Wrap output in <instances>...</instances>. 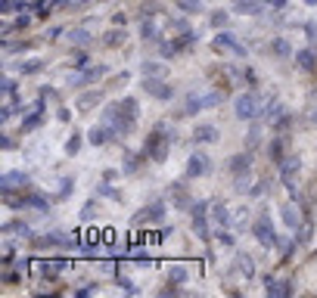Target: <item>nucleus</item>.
I'll return each instance as SVG.
<instances>
[{
  "label": "nucleus",
  "mask_w": 317,
  "mask_h": 298,
  "mask_svg": "<svg viewBox=\"0 0 317 298\" xmlns=\"http://www.w3.org/2000/svg\"><path fill=\"white\" fill-rule=\"evenodd\" d=\"M171 128H165V121H158L152 128V134L146 137V159L152 162H165L168 159V143H171Z\"/></svg>",
  "instance_id": "f257e3e1"
},
{
  "label": "nucleus",
  "mask_w": 317,
  "mask_h": 298,
  "mask_svg": "<svg viewBox=\"0 0 317 298\" xmlns=\"http://www.w3.org/2000/svg\"><path fill=\"white\" fill-rule=\"evenodd\" d=\"M134 121H137V118H131V115H128V112L122 109V103H112V106H106V109H103V125H106L112 134H128Z\"/></svg>",
  "instance_id": "f03ea898"
},
{
  "label": "nucleus",
  "mask_w": 317,
  "mask_h": 298,
  "mask_svg": "<svg viewBox=\"0 0 317 298\" xmlns=\"http://www.w3.org/2000/svg\"><path fill=\"white\" fill-rule=\"evenodd\" d=\"M233 112H236V118H243V121H252L261 115V100L255 93H240L233 103Z\"/></svg>",
  "instance_id": "7ed1b4c3"
},
{
  "label": "nucleus",
  "mask_w": 317,
  "mask_h": 298,
  "mask_svg": "<svg viewBox=\"0 0 317 298\" xmlns=\"http://www.w3.org/2000/svg\"><path fill=\"white\" fill-rule=\"evenodd\" d=\"M212 50H215V53H233V56H240V59L246 56V47L236 41L230 31H218V34L212 37Z\"/></svg>",
  "instance_id": "20e7f679"
},
{
  "label": "nucleus",
  "mask_w": 317,
  "mask_h": 298,
  "mask_svg": "<svg viewBox=\"0 0 317 298\" xmlns=\"http://www.w3.org/2000/svg\"><path fill=\"white\" fill-rule=\"evenodd\" d=\"M212 211V205L209 202H193V208H190V220H193V233L199 236V239H209V214Z\"/></svg>",
  "instance_id": "39448f33"
},
{
  "label": "nucleus",
  "mask_w": 317,
  "mask_h": 298,
  "mask_svg": "<svg viewBox=\"0 0 317 298\" xmlns=\"http://www.w3.org/2000/svg\"><path fill=\"white\" fill-rule=\"evenodd\" d=\"M252 233H255V239H258L261 245H277V242H280V239H277V233H274V224H270L267 211L255 217V224H252Z\"/></svg>",
  "instance_id": "423d86ee"
},
{
  "label": "nucleus",
  "mask_w": 317,
  "mask_h": 298,
  "mask_svg": "<svg viewBox=\"0 0 317 298\" xmlns=\"http://www.w3.org/2000/svg\"><path fill=\"white\" fill-rule=\"evenodd\" d=\"M165 217V202H149L146 208H140L134 217H131V224H137V227H140V224H155V220H162Z\"/></svg>",
  "instance_id": "0eeeda50"
},
{
  "label": "nucleus",
  "mask_w": 317,
  "mask_h": 298,
  "mask_svg": "<svg viewBox=\"0 0 317 298\" xmlns=\"http://www.w3.org/2000/svg\"><path fill=\"white\" fill-rule=\"evenodd\" d=\"M149 96H155L158 103H168L171 96H174V87L171 84H162V81H158V78H143V84H140Z\"/></svg>",
  "instance_id": "6e6552de"
},
{
  "label": "nucleus",
  "mask_w": 317,
  "mask_h": 298,
  "mask_svg": "<svg viewBox=\"0 0 317 298\" xmlns=\"http://www.w3.org/2000/svg\"><path fill=\"white\" fill-rule=\"evenodd\" d=\"M227 171L236 177V180H243V177H249V171H252V153H240V156H230V162H227Z\"/></svg>",
  "instance_id": "1a4fd4ad"
},
{
  "label": "nucleus",
  "mask_w": 317,
  "mask_h": 298,
  "mask_svg": "<svg viewBox=\"0 0 317 298\" xmlns=\"http://www.w3.org/2000/svg\"><path fill=\"white\" fill-rule=\"evenodd\" d=\"M209 171H212V162H209L206 153H190V159H187V174L190 177H206Z\"/></svg>",
  "instance_id": "9d476101"
},
{
  "label": "nucleus",
  "mask_w": 317,
  "mask_h": 298,
  "mask_svg": "<svg viewBox=\"0 0 317 298\" xmlns=\"http://www.w3.org/2000/svg\"><path fill=\"white\" fill-rule=\"evenodd\" d=\"M280 217H283V227H286L289 233H299V230H302V211H299L292 202H283V205H280Z\"/></svg>",
  "instance_id": "9b49d317"
},
{
  "label": "nucleus",
  "mask_w": 317,
  "mask_h": 298,
  "mask_svg": "<svg viewBox=\"0 0 317 298\" xmlns=\"http://www.w3.org/2000/svg\"><path fill=\"white\" fill-rule=\"evenodd\" d=\"M212 224H215V227H221V230L230 227V211H227V205H224L221 199L212 202Z\"/></svg>",
  "instance_id": "f8f14e48"
},
{
  "label": "nucleus",
  "mask_w": 317,
  "mask_h": 298,
  "mask_svg": "<svg viewBox=\"0 0 317 298\" xmlns=\"http://www.w3.org/2000/svg\"><path fill=\"white\" fill-rule=\"evenodd\" d=\"M103 74H106V65H94V68L81 71L78 78H72V84H75V87H84V84H94V81H100Z\"/></svg>",
  "instance_id": "ddd939ff"
},
{
  "label": "nucleus",
  "mask_w": 317,
  "mask_h": 298,
  "mask_svg": "<svg viewBox=\"0 0 317 298\" xmlns=\"http://www.w3.org/2000/svg\"><path fill=\"white\" fill-rule=\"evenodd\" d=\"M296 62H299L302 71H314V68H317V53H314V47L299 50V53H296Z\"/></svg>",
  "instance_id": "4468645a"
},
{
  "label": "nucleus",
  "mask_w": 317,
  "mask_h": 298,
  "mask_svg": "<svg viewBox=\"0 0 317 298\" xmlns=\"http://www.w3.org/2000/svg\"><path fill=\"white\" fill-rule=\"evenodd\" d=\"M112 137H115V134H112V131H109V128H106L103 121H100L97 128H90V134H87V140H90V146H103V143H109Z\"/></svg>",
  "instance_id": "2eb2a0df"
},
{
  "label": "nucleus",
  "mask_w": 317,
  "mask_h": 298,
  "mask_svg": "<svg viewBox=\"0 0 317 298\" xmlns=\"http://www.w3.org/2000/svg\"><path fill=\"white\" fill-rule=\"evenodd\" d=\"M193 140H196V143H215V140H218V131H215L212 125H196Z\"/></svg>",
  "instance_id": "dca6fc26"
},
{
  "label": "nucleus",
  "mask_w": 317,
  "mask_h": 298,
  "mask_svg": "<svg viewBox=\"0 0 317 298\" xmlns=\"http://www.w3.org/2000/svg\"><path fill=\"white\" fill-rule=\"evenodd\" d=\"M44 125V106H37L31 115H25V121H22V131H37Z\"/></svg>",
  "instance_id": "f3484780"
},
{
  "label": "nucleus",
  "mask_w": 317,
  "mask_h": 298,
  "mask_svg": "<svg viewBox=\"0 0 317 298\" xmlns=\"http://www.w3.org/2000/svg\"><path fill=\"white\" fill-rule=\"evenodd\" d=\"M206 109V100H202V93H193V96H187V103H184V115H196V112H202Z\"/></svg>",
  "instance_id": "a211bd4d"
},
{
  "label": "nucleus",
  "mask_w": 317,
  "mask_h": 298,
  "mask_svg": "<svg viewBox=\"0 0 317 298\" xmlns=\"http://www.w3.org/2000/svg\"><path fill=\"white\" fill-rule=\"evenodd\" d=\"M171 196H174V208H180V211H190V208H193V202H190V196L184 193V186H180V183H174V186H171Z\"/></svg>",
  "instance_id": "6ab92c4d"
},
{
  "label": "nucleus",
  "mask_w": 317,
  "mask_h": 298,
  "mask_svg": "<svg viewBox=\"0 0 317 298\" xmlns=\"http://www.w3.org/2000/svg\"><path fill=\"white\" fill-rule=\"evenodd\" d=\"M299 168H302V162H299L296 156H292L289 162H283V183H286V186H292V183H296V174H299Z\"/></svg>",
  "instance_id": "aec40b11"
},
{
  "label": "nucleus",
  "mask_w": 317,
  "mask_h": 298,
  "mask_svg": "<svg viewBox=\"0 0 317 298\" xmlns=\"http://www.w3.org/2000/svg\"><path fill=\"white\" fill-rule=\"evenodd\" d=\"M25 183H28L25 171H7V174H4V190H13V186H25Z\"/></svg>",
  "instance_id": "412c9836"
},
{
  "label": "nucleus",
  "mask_w": 317,
  "mask_h": 298,
  "mask_svg": "<svg viewBox=\"0 0 317 298\" xmlns=\"http://www.w3.org/2000/svg\"><path fill=\"white\" fill-rule=\"evenodd\" d=\"M267 295H270V298L292 295V283H274V280H267Z\"/></svg>",
  "instance_id": "4be33fe9"
},
{
  "label": "nucleus",
  "mask_w": 317,
  "mask_h": 298,
  "mask_svg": "<svg viewBox=\"0 0 317 298\" xmlns=\"http://www.w3.org/2000/svg\"><path fill=\"white\" fill-rule=\"evenodd\" d=\"M267 153H270V159H274V162H280V165H283V162H286V143H283V137H277V140L270 143Z\"/></svg>",
  "instance_id": "5701e85b"
},
{
  "label": "nucleus",
  "mask_w": 317,
  "mask_h": 298,
  "mask_svg": "<svg viewBox=\"0 0 317 298\" xmlns=\"http://www.w3.org/2000/svg\"><path fill=\"white\" fill-rule=\"evenodd\" d=\"M289 50H292V47H289L286 37H274V41H270V53H274V56L286 59V56H289Z\"/></svg>",
  "instance_id": "b1692460"
},
{
  "label": "nucleus",
  "mask_w": 317,
  "mask_h": 298,
  "mask_svg": "<svg viewBox=\"0 0 317 298\" xmlns=\"http://www.w3.org/2000/svg\"><path fill=\"white\" fill-rule=\"evenodd\" d=\"M140 71H143V74H149V78H165V74H168V68H165L162 62H143V65H140Z\"/></svg>",
  "instance_id": "393cba45"
},
{
  "label": "nucleus",
  "mask_w": 317,
  "mask_h": 298,
  "mask_svg": "<svg viewBox=\"0 0 317 298\" xmlns=\"http://www.w3.org/2000/svg\"><path fill=\"white\" fill-rule=\"evenodd\" d=\"M236 267H243V277H255V264H252V258L246 252L236 255Z\"/></svg>",
  "instance_id": "a878e982"
},
{
  "label": "nucleus",
  "mask_w": 317,
  "mask_h": 298,
  "mask_svg": "<svg viewBox=\"0 0 317 298\" xmlns=\"http://www.w3.org/2000/svg\"><path fill=\"white\" fill-rule=\"evenodd\" d=\"M233 7H236V13H246V16H255L261 10L255 0H233Z\"/></svg>",
  "instance_id": "bb28decb"
},
{
  "label": "nucleus",
  "mask_w": 317,
  "mask_h": 298,
  "mask_svg": "<svg viewBox=\"0 0 317 298\" xmlns=\"http://www.w3.org/2000/svg\"><path fill=\"white\" fill-rule=\"evenodd\" d=\"M4 233H16V236H31V233H28V227H25V220H10V224H4Z\"/></svg>",
  "instance_id": "cd10ccee"
},
{
  "label": "nucleus",
  "mask_w": 317,
  "mask_h": 298,
  "mask_svg": "<svg viewBox=\"0 0 317 298\" xmlns=\"http://www.w3.org/2000/svg\"><path fill=\"white\" fill-rule=\"evenodd\" d=\"M81 143H84L81 134H72L69 143H65V156H78V153H81Z\"/></svg>",
  "instance_id": "c85d7f7f"
},
{
  "label": "nucleus",
  "mask_w": 317,
  "mask_h": 298,
  "mask_svg": "<svg viewBox=\"0 0 317 298\" xmlns=\"http://www.w3.org/2000/svg\"><path fill=\"white\" fill-rule=\"evenodd\" d=\"M177 7L184 10V13H190V16H196L202 10V0H177Z\"/></svg>",
  "instance_id": "c756f323"
},
{
  "label": "nucleus",
  "mask_w": 317,
  "mask_h": 298,
  "mask_svg": "<svg viewBox=\"0 0 317 298\" xmlns=\"http://www.w3.org/2000/svg\"><path fill=\"white\" fill-rule=\"evenodd\" d=\"M137 168H140V159H137L134 153H125V174H128V177H134V174H137Z\"/></svg>",
  "instance_id": "7c9ffc66"
},
{
  "label": "nucleus",
  "mask_w": 317,
  "mask_h": 298,
  "mask_svg": "<svg viewBox=\"0 0 317 298\" xmlns=\"http://www.w3.org/2000/svg\"><path fill=\"white\" fill-rule=\"evenodd\" d=\"M100 103V93H84L81 100H78V109H81V112H87V109H94Z\"/></svg>",
  "instance_id": "2f4dec72"
},
{
  "label": "nucleus",
  "mask_w": 317,
  "mask_h": 298,
  "mask_svg": "<svg viewBox=\"0 0 317 298\" xmlns=\"http://www.w3.org/2000/svg\"><path fill=\"white\" fill-rule=\"evenodd\" d=\"M41 65H44L41 59H25V62L19 65V71H22V74H34V71H41Z\"/></svg>",
  "instance_id": "473e14b6"
},
{
  "label": "nucleus",
  "mask_w": 317,
  "mask_h": 298,
  "mask_svg": "<svg viewBox=\"0 0 317 298\" xmlns=\"http://www.w3.org/2000/svg\"><path fill=\"white\" fill-rule=\"evenodd\" d=\"M227 22H230V13H227V10H215V13H212V25H215V28H224Z\"/></svg>",
  "instance_id": "72a5a7b5"
},
{
  "label": "nucleus",
  "mask_w": 317,
  "mask_h": 298,
  "mask_svg": "<svg viewBox=\"0 0 317 298\" xmlns=\"http://www.w3.org/2000/svg\"><path fill=\"white\" fill-rule=\"evenodd\" d=\"M28 205L37 208V211H47V208H50V199H47V196H28Z\"/></svg>",
  "instance_id": "f704fd0d"
},
{
  "label": "nucleus",
  "mask_w": 317,
  "mask_h": 298,
  "mask_svg": "<svg viewBox=\"0 0 317 298\" xmlns=\"http://www.w3.org/2000/svg\"><path fill=\"white\" fill-rule=\"evenodd\" d=\"M69 41H75V44H87L90 34H87L84 28H75V31H69Z\"/></svg>",
  "instance_id": "c9c22d12"
},
{
  "label": "nucleus",
  "mask_w": 317,
  "mask_h": 298,
  "mask_svg": "<svg viewBox=\"0 0 317 298\" xmlns=\"http://www.w3.org/2000/svg\"><path fill=\"white\" fill-rule=\"evenodd\" d=\"M103 41H106V47H115V44H122V41H125V31H106Z\"/></svg>",
  "instance_id": "e433bc0d"
},
{
  "label": "nucleus",
  "mask_w": 317,
  "mask_h": 298,
  "mask_svg": "<svg viewBox=\"0 0 317 298\" xmlns=\"http://www.w3.org/2000/svg\"><path fill=\"white\" fill-rule=\"evenodd\" d=\"M140 37H146V41H152V37H155V25H152L149 19L140 22Z\"/></svg>",
  "instance_id": "4c0bfd02"
},
{
  "label": "nucleus",
  "mask_w": 317,
  "mask_h": 298,
  "mask_svg": "<svg viewBox=\"0 0 317 298\" xmlns=\"http://www.w3.org/2000/svg\"><path fill=\"white\" fill-rule=\"evenodd\" d=\"M289 125H292V118L286 115V112H280V115H277V125H274V128L283 134V131H289Z\"/></svg>",
  "instance_id": "58836bf2"
},
{
  "label": "nucleus",
  "mask_w": 317,
  "mask_h": 298,
  "mask_svg": "<svg viewBox=\"0 0 317 298\" xmlns=\"http://www.w3.org/2000/svg\"><path fill=\"white\" fill-rule=\"evenodd\" d=\"M0 7H4V13H13V10H22V7H25V0H4Z\"/></svg>",
  "instance_id": "ea45409f"
},
{
  "label": "nucleus",
  "mask_w": 317,
  "mask_h": 298,
  "mask_svg": "<svg viewBox=\"0 0 317 298\" xmlns=\"http://www.w3.org/2000/svg\"><path fill=\"white\" fill-rule=\"evenodd\" d=\"M28 22H31L28 16H19L16 22H10V25H7V31H10V28H16V31H22V28H28Z\"/></svg>",
  "instance_id": "a19ab883"
},
{
  "label": "nucleus",
  "mask_w": 317,
  "mask_h": 298,
  "mask_svg": "<svg viewBox=\"0 0 317 298\" xmlns=\"http://www.w3.org/2000/svg\"><path fill=\"white\" fill-rule=\"evenodd\" d=\"M305 34H308L311 44H317V25H314V22H305Z\"/></svg>",
  "instance_id": "79ce46f5"
},
{
  "label": "nucleus",
  "mask_w": 317,
  "mask_h": 298,
  "mask_svg": "<svg viewBox=\"0 0 317 298\" xmlns=\"http://www.w3.org/2000/svg\"><path fill=\"white\" fill-rule=\"evenodd\" d=\"M94 211H97V205H94V202H87V205L81 208V220H87V217H90Z\"/></svg>",
  "instance_id": "37998d69"
},
{
  "label": "nucleus",
  "mask_w": 317,
  "mask_h": 298,
  "mask_svg": "<svg viewBox=\"0 0 317 298\" xmlns=\"http://www.w3.org/2000/svg\"><path fill=\"white\" fill-rule=\"evenodd\" d=\"M72 186H75L72 180H62V183H59V196H69V193H72Z\"/></svg>",
  "instance_id": "c03bdc74"
},
{
  "label": "nucleus",
  "mask_w": 317,
  "mask_h": 298,
  "mask_svg": "<svg viewBox=\"0 0 317 298\" xmlns=\"http://www.w3.org/2000/svg\"><path fill=\"white\" fill-rule=\"evenodd\" d=\"M264 4H267V7H274V10H283V7H286V0H264Z\"/></svg>",
  "instance_id": "a18cd8bd"
},
{
  "label": "nucleus",
  "mask_w": 317,
  "mask_h": 298,
  "mask_svg": "<svg viewBox=\"0 0 317 298\" xmlns=\"http://www.w3.org/2000/svg\"><path fill=\"white\" fill-rule=\"evenodd\" d=\"M155 10H158V4H146V7H143V16H152Z\"/></svg>",
  "instance_id": "49530a36"
},
{
  "label": "nucleus",
  "mask_w": 317,
  "mask_h": 298,
  "mask_svg": "<svg viewBox=\"0 0 317 298\" xmlns=\"http://www.w3.org/2000/svg\"><path fill=\"white\" fill-rule=\"evenodd\" d=\"M171 280H174V283H180V280H184V270H180V267H174V270H171Z\"/></svg>",
  "instance_id": "de8ad7c7"
},
{
  "label": "nucleus",
  "mask_w": 317,
  "mask_h": 298,
  "mask_svg": "<svg viewBox=\"0 0 317 298\" xmlns=\"http://www.w3.org/2000/svg\"><path fill=\"white\" fill-rule=\"evenodd\" d=\"M218 239H221L224 245H233V239H230V233H218Z\"/></svg>",
  "instance_id": "09e8293b"
},
{
  "label": "nucleus",
  "mask_w": 317,
  "mask_h": 298,
  "mask_svg": "<svg viewBox=\"0 0 317 298\" xmlns=\"http://www.w3.org/2000/svg\"><path fill=\"white\" fill-rule=\"evenodd\" d=\"M305 4H308V7H314V4H317V0H305Z\"/></svg>",
  "instance_id": "8fccbe9b"
}]
</instances>
